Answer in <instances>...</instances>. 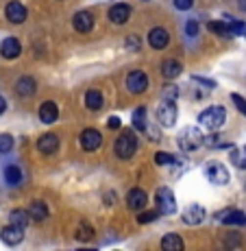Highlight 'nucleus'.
I'll return each mask as SVG.
<instances>
[{
  "mask_svg": "<svg viewBox=\"0 0 246 251\" xmlns=\"http://www.w3.org/2000/svg\"><path fill=\"white\" fill-rule=\"evenodd\" d=\"M4 16L11 24H22L26 20V7L22 2H18V0H13V2H9L4 7Z\"/></svg>",
  "mask_w": 246,
  "mask_h": 251,
  "instance_id": "9",
  "label": "nucleus"
},
{
  "mask_svg": "<svg viewBox=\"0 0 246 251\" xmlns=\"http://www.w3.org/2000/svg\"><path fill=\"white\" fill-rule=\"evenodd\" d=\"M85 107L91 109V112H98V109L103 107V94H100L98 90H89L88 94H85Z\"/></svg>",
  "mask_w": 246,
  "mask_h": 251,
  "instance_id": "24",
  "label": "nucleus"
},
{
  "mask_svg": "<svg viewBox=\"0 0 246 251\" xmlns=\"http://www.w3.org/2000/svg\"><path fill=\"white\" fill-rule=\"evenodd\" d=\"M231 162H233L238 168H246V155H242L238 149H233V151H231Z\"/></svg>",
  "mask_w": 246,
  "mask_h": 251,
  "instance_id": "32",
  "label": "nucleus"
},
{
  "mask_svg": "<svg viewBox=\"0 0 246 251\" xmlns=\"http://www.w3.org/2000/svg\"><path fill=\"white\" fill-rule=\"evenodd\" d=\"M185 33H187V35H196V33H199V22H194V20H190V22H187L185 24Z\"/></svg>",
  "mask_w": 246,
  "mask_h": 251,
  "instance_id": "40",
  "label": "nucleus"
},
{
  "mask_svg": "<svg viewBox=\"0 0 246 251\" xmlns=\"http://www.w3.org/2000/svg\"><path fill=\"white\" fill-rule=\"evenodd\" d=\"M183 72V66H181V61H177L175 57H170V59H166L161 64V75L166 76L168 81H172V79H177Z\"/></svg>",
  "mask_w": 246,
  "mask_h": 251,
  "instance_id": "19",
  "label": "nucleus"
},
{
  "mask_svg": "<svg viewBox=\"0 0 246 251\" xmlns=\"http://www.w3.org/2000/svg\"><path fill=\"white\" fill-rule=\"evenodd\" d=\"M28 214H31V219H35V221H46L48 219V207L42 203V201H33V203L28 205Z\"/></svg>",
  "mask_w": 246,
  "mask_h": 251,
  "instance_id": "26",
  "label": "nucleus"
},
{
  "mask_svg": "<svg viewBox=\"0 0 246 251\" xmlns=\"http://www.w3.org/2000/svg\"><path fill=\"white\" fill-rule=\"evenodd\" d=\"M238 7L242 9V11H246V0H238Z\"/></svg>",
  "mask_w": 246,
  "mask_h": 251,
  "instance_id": "43",
  "label": "nucleus"
},
{
  "mask_svg": "<svg viewBox=\"0 0 246 251\" xmlns=\"http://www.w3.org/2000/svg\"><path fill=\"white\" fill-rule=\"evenodd\" d=\"M57 118H59V107H57V103L46 100V103L40 105V120L44 125H52Z\"/></svg>",
  "mask_w": 246,
  "mask_h": 251,
  "instance_id": "16",
  "label": "nucleus"
},
{
  "mask_svg": "<svg viewBox=\"0 0 246 251\" xmlns=\"http://www.w3.org/2000/svg\"><path fill=\"white\" fill-rule=\"evenodd\" d=\"M205 216H207L205 207L199 205V203H192V205L185 207V212H183V223L185 225H199V223L205 221Z\"/></svg>",
  "mask_w": 246,
  "mask_h": 251,
  "instance_id": "10",
  "label": "nucleus"
},
{
  "mask_svg": "<svg viewBox=\"0 0 246 251\" xmlns=\"http://www.w3.org/2000/svg\"><path fill=\"white\" fill-rule=\"evenodd\" d=\"M133 129H137V131L146 129V107H137L133 112Z\"/></svg>",
  "mask_w": 246,
  "mask_h": 251,
  "instance_id": "28",
  "label": "nucleus"
},
{
  "mask_svg": "<svg viewBox=\"0 0 246 251\" xmlns=\"http://www.w3.org/2000/svg\"><path fill=\"white\" fill-rule=\"evenodd\" d=\"M155 162L159 164V166H172V164H177L179 160H177L175 155H170V153H163V151H159L157 155H155Z\"/></svg>",
  "mask_w": 246,
  "mask_h": 251,
  "instance_id": "30",
  "label": "nucleus"
},
{
  "mask_svg": "<svg viewBox=\"0 0 246 251\" xmlns=\"http://www.w3.org/2000/svg\"><path fill=\"white\" fill-rule=\"evenodd\" d=\"M224 118H226V112H224L223 105H211V107L202 109V112L199 114V123L205 129H211V131H216V129L223 127Z\"/></svg>",
  "mask_w": 246,
  "mask_h": 251,
  "instance_id": "1",
  "label": "nucleus"
},
{
  "mask_svg": "<svg viewBox=\"0 0 246 251\" xmlns=\"http://www.w3.org/2000/svg\"><path fill=\"white\" fill-rule=\"evenodd\" d=\"M192 4H194V0H175V7L179 11H187V9H192Z\"/></svg>",
  "mask_w": 246,
  "mask_h": 251,
  "instance_id": "38",
  "label": "nucleus"
},
{
  "mask_svg": "<svg viewBox=\"0 0 246 251\" xmlns=\"http://www.w3.org/2000/svg\"><path fill=\"white\" fill-rule=\"evenodd\" d=\"M144 133H146L148 140H153V142H159V140H161V133H159L155 127H151V125H146V129H144Z\"/></svg>",
  "mask_w": 246,
  "mask_h": 251,
  "instance_id": "35",
  "label": "nucleus"
},
{
  "mask_svg": "<svg viewBox=\"0 0 246 251\" xmlns=\"http://www.w3.org/2000/svg\"><path fill=\"white\" fill-rule=\"evenodd\" d=\"M163 100H177V96H179V90H177V85H168V88H163Z\"/></svg>",
  "mask_w": 246,
  "mask_h": 251,
  "instance_id": "34",
  "label": "nucleus"
},
{
  "mask_svg": "<svg viewBox=\"0 0 246 251\" xmlns=\"http://www.w3.org/2000/svg\"><path fill=\"white\" fill-rule=\"evenodd\" d=\"M127 205L131 207V210L139 212L144 205H146V192H144L142 188H133V190L127 195Z\"/></svg>",
  "mask_w": 246,
  "mask_h": 251,
  "instance_id": "20",
  "label": "nucleus"
},
{
  "mask_svg": "<svg viewBox=\"0 0 246 251\" xmlns=\"http://www.w3.org/2000/svg\"><path fill=\"white\" fill-rule=\"evenodd\" d=\"M155 201H157V207L161 214H175L177 212V199H175V192H172L170 188H166V186L157 188Z\"/></svg>",
  "mask_w": 246,
  "mask_h": 251,
  "instance_id": "4",
  "label": "nucleus"
},
{
  "mask_svg": "<svg viewBox=\"0 0 246 251\" xmlns=\"http://www.w3.org/2000/svg\"><path fill=\"white\" fill-rule=\"evenodd\" d=\"M113 149H115V155L120 157V160H129V157L135 155V151H137V138H135L133 131H122L118 138H115L113 142Z\"/></svg>",
  "mask_w": 246,
  "mask_h": 251,
  "instance_id": "2",
  "label": "nucleus"
},
{
  "mask_svg": "<svg viewBox=\"0 0 246 251\" xmlns=\"http://www.w3.org/2000/svg\"><path fill=\"white\" fill-rule=\"evenodd\" d=\"M146 88H148V76H146V72L133 70L131 75L127 76V90L131 92V94H142V92H146Z\"/></svg>",
  "mask_w": 246,
  "mask_h": 251,
  "instance_id": "7",
  "label": "nucleus"
},
{
  "mask_svg": "<svg viewBox=\"0 0 246 251\" xmlns=\"http://www.w3.org/2000/svg\"><path fill=\"white\" fill-rule=\"evenodd\" d=\"M37 149H40L44 155H52V153L59 149V138L55 133H44L40 140H37Z\"/></svg>",
  "mask_w": 246,
  "mask_h": 251,
  "instance_id": "17",
  "label": "nucleus"
},
{
  "mask_svg": "<svg viewBox=\"0 0 246 251\" xmlns=\"http://www.w3.org/2000/svg\"><path fill=\"white\" fill-rule=\"evenodd\" d=\"M74 238H76V240H81V243H83V240L94 238V227H91V225H88V223L83 221V223H81L79 227H76V231H74Z\"/></svg>",
  "mask_w": 246,
  "mask_h": 251,
  "instance_id": "29",
  "label": "nucleus"
},
{
  "mask_svg": "<svg viewBox=\"0 0 246 251\" xmlns=\"http://www.w3.org/2000/svg\"><path fill=\"white\" fill-rule=\"evenodd\" d=\"M4 181H7L9 186H20L22 183V171L16 166V164L4 166Z\"/></svg>",
  "mask_w": 246,
  "mask_h": 251,
  "instance_id": "22",
  "label": "nucleus"
},
{
  "mask_svg": "<svg viewBox=\"0 0 246 251\" xmlns=\"http://www.w3.org/2000/svg\"><path fill=\"white\" fill-rule=\"evenodd\" d=\"M79 140L85 151H96V149L103 144V136H100V131H96V129H85Z\"/></svg>",
  "mask_w": 246,
  "mask_h": 251,
  "instance_id": "11",
  "label": "nucleus"
},
{
  "mask_svg": "<svg viewBox=\"0 0 246 251\" xmlns=\"http://www.w3.org/2000/svg\"><path fill=\"white\" fill-rule=\"evenodd\" d=\"M161 249L163 251H183V240L177 234H166L161 238Z\"/></svg>",
  "mask_w": 246,
  "mask_h": 251,
  "instance_id": "23",
  "label": "nucleus"
},
{
  "mask_svg": "<svg viewBox=\"0 0 246 251\" xmlns=\"http://www.w3.org/2000/svg\"><path fill=\"white\" fill-rule=\"evenodd\" d=\"M35 90H37V83H35V79H33V76L24 75V76H20V79H18L16 92H18L20 96H24V99L33 96V94H35Z\"/></svg>",
  "mask_w": 246,
  "mask_h": 251,
  "instance_id": "18",
  "label": "nucleus"
},
{
  "mask_svg": "<svg viewBox=\"0 0 246 251\" xmlns=\"http://www.w3.org/2000/svg\"><path fill=\"white\" fill-rule=\"evenodd\" d=\"M11 149H13V136L0 133V153H9Z\"/></svg>",
  "mask_w": 246,
  "mask_h": 251,
  "instance_id": "31",
  "label": "nucleus"
},
{
  "mask_svg": "<svg viewBox=\"0 0 246 251\" xmlns=\"http://www.w3.org/2000/svg\"><path fill=\"white\" fill-rule=\"evenodd\" d=\"M20 52H22V44L18 37H7V40L0 44V55H2L4 59H16Z\"/></svg>",
  "mask_w": 246,
  "mask_h": 251,
  "instance_id": "13",
  "label": "nucleus"
},
{
  "mask_svg": "<svg viewBox=\"0 0 246 251\" xmlns=\"http://www.w3.org/2000/svg\"><path fill=\"white\" fill-rule=\"evenodd\" d=\"M9 221H11L13 225H20V227H26V225L31 223V214H28L26 210H13L11 214H9Z\"/></svg>",
  "mask_w": 246,
  "mask_h": 251,
  "instance_id": "27",
  "label": "nucleus"
},
{
  "mask_svg": "<svg viewBox=\"0 0 246 251\" xmlns=\"http://www.w3.org/2000/svg\"><path fill=\"white\" fill-rule=\"evenodd\" d=\"M231 99H233L235 107H238L240 112H242V114L246 116V100H244V99H242V96H240V94H231Z\"/></svg>",
  "mask_w": 246,
  "mask_h": 251,
  "instance_id": "36",
  "label": "nucleus"
},
{
  "mask_svg": "<svg viewBox=\"0 0 246 251\" xmlns=\"http://www.w3.org/2000/svg\"><path fill=\"white\" fill-rule=\"evenodd\" d=\"M207 28H209L214 35H220V37H231L233 35V31H231V24H224L220 20H211L207 24Z\"/></svg>",
  "mask_w": 246,
  "mask_h": 251,
  "instance_id": "25",
  "label": "nucleus"
},
{
  "mask_svg": "<svg viewBox=\"0 0 246 251\" xmlns=\"http://www.w3.org/2000/svg\"><path fill=\"white\" fill-rule=\"evenodd\" d=\"M205 177L209 179L211 183H216V186H224V183H229L231 175L229 171H226V166H223L220 162H209L205 168Z\"/></svg>",
  "mask_w": 246,
  "mask_h": 251,
  "instance_id": "5",
  "label": "nucleus"
},
{
  "mask_svg": "<svg viewBox=\"0 0 246 251\" xmlns=\"http://www.w3.org/2000/svg\"><path fill=\"white\" fill-rule=\"evenodd\" d=\"M0 238H2L4 245H20L24 240V227H20V225H7V227L0 229Z\"/></svg>",
  "mask_w": 246,
  "mask_h": 251,
  "instance_id": "8",
  "label": "nucleus"
},
{
  "mask_svg": "<svg viewBox=\"0 0 246 251\" xmlns=\"http://www.w3.org/2000/svg\"><path fill=\"white\" fill-rule=\"evenodd\" d=\"M202 142H205V138H202V133L194 127H187L179 133V147L183 151H196V149L202 147Z\"/></svg>",
  "mask_w": 246,
  "mask_h": 251,
  "instance_id": "3",
  "label": "nucleus"
},
{
  "mask_svg": "<svg viewBox=\"0 0 246 251\" xmlns=\"http://www.w3.org/2000/svg\"><path fill=\"white\" fill-rule=\"evenodd\" d=\"M72 24L79 33H89L94 28V16L89 11H79L74 18H72Z\"/></svg>",
  "mask_w": 246,
  "mask_h": 251,
  "instance_id": "14",
  "label": "nucleus"
},
{
  "mask_svg": "<svg viewBox=\"0 0 246 251\" xmlns=\"http://www.w3.org/2000/svg\"><path fill=\"white\" fill-rule=\"evenodd\" d=\"M4 112H7V100H4L2 96H0V116H2Z\"/></svg>",
  "mask_w": 246,
  "mask_h": 251,
  "instance_id": "42",
  "label": "nucleus"
},
{
  "mask_svg": "<svg viewBox=\"0 0 246 251\" xmlns=\"http://www.w3.org/2000/svg\"><path fill=\"white\" fill-rule=\"evenodd\" d=\"M246 28L244 22H238V20H231V31H233V35H242Z\"/></svg>",
  "mask_w": 246,
  "mask_h": 251,
  "instance_id": "37",
  "label": "nucleus"
},
{
  "mask_svg": "<svg viewBox=\"0 0 246 251\" xmlns=\"http://www.w3.org/2000/svg\"><path fill=\"white\" fill-rule=\"evenodd\" d=\"M157 118L163 127H175L177 123V105L175 100H161V105L157 107Z\"/></svg>",
  "mask_w": 246,
  "mask_h": 251,
  "instance_id": "6",
  "label": "nucleus"
},
{
  "mask_svg": "<svg viewBox=\"0 0 246 251\" xmlns=\"http://www.w3.org/2000/svg\"><path fill=\"white\" fill-rule=\"evenodd\" d=\"M157 212H142V214L137 216V223L139 225H146V223H153V221H157Z\"/></svg>",
  "mask_w": 246,
  "mask_h": 251,
  "instance_id": "33",
  "label": "nucleus"
},
{
  "mask_svg": "<svg viewBox=\"0 0 246 251\" xmlns=\"http://www.w3.org/2000/svg\"><path fill=\"white\" fill-rule=\"evenodd\" d=\"M148 44H151L155 50H163L168 44H170V35H168L166 28H153L151 33H148Z\"/></svg>",
  "mask_w": 246,
  "mask_h": 251,
  "instance_id": "12",
  "label": "nucleus"
},
{
  "mask_svg": "<svg viewBox=\"0 0 246 251\" xmlns=\"http://www.w3.org/2000/svg\"><path fill=\"white\" fill-rule=\"evenodd\" d=\"M218 219H223L226 225H244L246 223V214L240 210H226V212H220Z\"/></svg>",
  "mask_w": 246,
  "mask_h": 251,
  "instance_id": "21",
  "label": "nucleus"
},
{
  "mask_svg": "<svg viewBox=\"0 0 246 251\" xmlns=\"http://www.w3.org/2000/svg\"><path fill=\"white\" fill-rule=\"evenodd\" d=\"M129 16H131V7L127 2H118L109 9V20L113 24H124L129 20Z\"/></svg>",
  "mask_w": 246,
  "mask_h": 251,
  "instance_id": "15",
  "label": "nucleus"
},
{
  "mask_svg": "<svg viewBox=\"0 0 246 251\" xmlns=\"http://www.w3.org/2000/svg\"><path fill=\"white\" fill-rule=\"evenodd\" d=\"M127 48H129V50H139V37L129 35L127 37Z\"/></svg>",
  "mask_w": 246,
  "mask_h": 251,
  "instance_id": "39",
  "label": "nucleus"
},
{
  "mask_svg": "<svg viewBox=\"0 0 246 251\" xmlns=\"http://www.w3.org/2000/svg\"><path fill=\"white\" fill-rule=\"evenodd\" d=\"M107 127H109V129H113V131H115V129L122 127V120H120L118 116H112V118L107 120Z\"/></svg>",
  "mask_w": 246,
  "mask_h": 251,
  "instance_id": "41",
  "label": "nucleus"
}]
</instances>
